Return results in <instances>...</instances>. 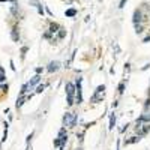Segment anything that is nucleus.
Here are the masks:
<instances>
[{
    "mask_svg": "<svg viewBox=\"0 0 150 150\" xmlns=\"http://www.w3.org/2000/svg\"><path fill=\"white\" fill-rule=\"evenodd\" d=\"M56 35H57V36H54V39H56V41H59V39H63V38L66 36V30H65L63 27H60V29H59V32H57Z\"/></svg>",
    "mask_w": 150,
    "mask_h": 150,
    "instance_id": "ddd939ff",
    "label": "nucleus"
},
{
    "mask_svg": "<svg viewBox=\"0 0 150 150\" xmlns=\"http://www.w3.org/2000/svg\"><path fill=\"white\" fill-rule=\"evenodd\" d=\"M104 93H105V86H98V89L92 98V102H99L104 99Z\"/></svg>",
    "mask_w": 150,
    "mask_h": 150,
    "instance_id": "39448f33",
    "label": "nucleus"
},
{
    "mask_svg": "<svg viewBox=\"0 0 150 150\" xmlns=\"http://www.w3.org/2000/svg\"><path fill=\"white\" fill-rule=\"evenodd\" d=\"M26 53H27V47H23L21 48V57L23 59H24V54H26Z\"/></svg>",
    "mask_w": 150,
    "mask_h": 150,
    "instance_id": "6ab92c4d",
    "label": "nucleus"
},
{
    "mask_svg": "<svg viewBox=\"0 0 150 150\" xmlns=\"http://www.w3.org/2000/svg\"><path fill=\"white\" fill-rule=\"evenodd\" d=\"M143 29H144L143 23H140V24H135V32H137V33H141V32H143Z\"/></svg>",
    "mask_w": 150,
    "mask_h": 150,
    "instance_id": "dca6fc26",
    "label": "nucleus"
},
{
    "mask_svg": "<svg viewBox=\"0 0 150 150\" xmlns=\"http://www.w3.org/2000/svg\"><path fill=\"white\" fill-rule=\"evenodd\" d=\"M0 92H2V95H3V96H5V95H8V92H9V84H8V83H5V84L0 86Z\"/></svg>",
    "mask_w": 150,
    "mask_h": 150,
    "instance_id": "2eb2a0df",
    "label": "nucleus"
},
{
    "mask_svg": "<svg viewBox=\"0 0 150 150\" xmlns=\"http://www.w3.org/2000/svg\"><path fill=\"white\" fill-rule=\"evenodd\" d=\"M41 78H42V77H41V75H39V74H36V75H35V77H33V78H32V80H30V81L27 83V84H29V89H33V87H35L36 84H39V81H41Z\"/></svg>",
    "mask_w": 150,
    "mask_h": 150,
    "instance_id": "9b49d317",
    "label": "nucleus"
},
{
    "mask_svg": "<svg viewBox=\"0 0 150 150\" xmlns=\"http://www.w3.org/2000/svg\"><path fill=\"white\" fill-rule=\"evenodd\" d=\"M30 5H35V8L38 9V14L44 17V8H42V5H41L39 0H30Z\"/></svg>",
    "mask_w": 150,
    "mask_h": 150,
    "instance_id": "9d476101",
    "label": "nucleus"
},
{
    "mask_svg": "<svg viewBox=\"0 0 150 150\" xmlns=\"http://www.w3.org/2000/svg\"><path fill=\"white\" fill-rule=\"evenodd\" d=\"M132 21H134V24H140V23H143V11H141V9H135V11H134Z\"/></svg>",
    "mask_w": 150,
    "mask_h": 150,
    "instance_id": "0eeeda50",
    "label": "nucleus"
},
{
    "mask_svg": "<svg viewBox=\"0 0 150 150\" xmlns=\"http://www.w3.org/2000/svg\"><path fill=\"white\" fill-rule=\"evenodd\" d=\"M44 89H45V84H39V86L36 87V93H42Z\"/></svg>",
    "mask_w": 150,
    "mask_h": 150,
    "instance_id": "a211bd4d",
    "label": "nucleus"
},
{
    "mask_svg": "<svg viewBox=\"0 0 150 150\" xmlns=\"http://www.w3.org/2000/svg\"><path fill=\"white\" fill-rule=\"evenodd\" d=\"M60 27H62V26H60L59 23H54V21H51V23H50V27H48V32H50V33H51V35L54 36V35L59 32V29H60Z\"/></svg>",
    "mask_w": 150,
    "mask_h": 150,
    "instance_id": "1a4fd4ad",
    "label": "nucleus"
},
{
    "mask_svg": "<svg viewBox=\"0 0 150 150\" xmlns=\"http://www.w3.org/2000/svg\"><path fill=\"white\" fill-rule=\"evenodd\" d=\"M123 87H125V83H120V86H119V93H123Z\"/></svg>",
    "mask_w": 150,
    "mask_h": 150,
    "instance_id": "412c9836",
    "label": "nucleus"
},
{
    "mask_svg": "<svg viewBox=\"0 0 150 150\" xmlns=\"http://www.w3.org/2000/svg\"><path fill=\"white\" fill-rule=\"evenodd\" d=\"M126 2H128V0H120V3H119V8L122 9V8H123L125 5H126Z\"/></svg>",
    "mask_w": 150,
    "mask_h": 150,
    "instance_id": "aec40b11",
    "label": "nucleus"
},
{
    "mask_svg": "<svg viewBox=\"0 0 150 150\" xmlns=\"http://www.w3.org/2000/svg\"><path fill=\"white\" fill-rule=\"evenodd\" d=\"M0 2H12L14 3V0H0Z\"/></svg>",
    "mask_w": 150,
    "mask_h": 150,
    "instance_id": "b1692460",
    "label": "nucleus"
},
{
    "mask_svg": "<svg viewBox=\"0 0 150 150\" xmlns=\"http://www.w3.org/2000/svg\"><path fill=\"white\" fill-rule=\"evenodd\" d=\"M81 83L83 80L78 78L77 83H75V104H81L83 102V89H81Z\"/></svg>",
    "mask_w": 150,
    "mask_h": 150,
    "instance_id": "20e7f679",
    "label": "nucleus"
},
{
    "mask_svg": "<svg viewBox=\"0 0 150 150\" xmlns=\"http://www.w3.org/2000/svg\"><path fill=\"white\" fill-rule=\"evenodd\" d=\"M11 14L12 15H14L17 20H18V14H20V6L17 5V3H14V5H12L11 6Z\"/></svg>",
    "mask_w": 150,
    "mask_h": 150,
    "instance_id": "f8f14e48",
    "label": "nucleus"
},
{
    "mask_svg": "<svg viewBox=\"0 0 150 150\" xmlns=\"http://www.w3.org/2000/svg\"><path fill=\"white\" fill-rule=\"evenodd\" d=\"M66 141H68V131H66V128H62V129L59 131V137L54 140V146L62 150V149L65 147Z\"/></svg>",
    "mask_w": 150,
    "mask_h": 150,
    "instance_id": "f03ea898",
    "label": "nucleus"
},
{
    "mask_svg": "<svg viewBox=\"0 0 150 150\" xmlns=\"http://www.w3.org/2000/svg\"><path fill=\"white\" fill-rule=\"evenodd\" d=\"M11 38H12V41L14 42H20V27H18V24H12V27H11Z\"/></svg>",
    "mask_w": 150,
    "mask_h": 150,
    "instance_id": "423d86ee",
    "label": "nucleus"
},
{
    "mask_svg": "<svg viewBox=\"0 0 150 150\" xmlns=\"http://www.w3.org/2000/svg\"><path fill=\"white\" fill-rule=\"evenodd\" d=\"M114 125H116V116L112 114V116H111V119H110V129L114 128Z\"/></svg>",
    "mask_w": 150,
    "mask_h": 150,
    "instance_id": "f3484780",
    "label": "nucleus"
},
{
    "mask_svg": "<svg viewBox=\"0 0 150 150\" xmlns=\"http://www.w3.org/2000/svg\"><path fill=\"white\" fill-rule=\"evenodd\" d=\"M65 15H66L68 18H72V17H75V15H77V9H74V8H71V9H66Z\"/></svg>",
    "mask_w": 150,
    "mask_h": 150,
    "instance_id": "4468645a",
    "label": "nucleus"
},
{
    "mask_svg": "<svg viewBox=\"0 0 150 150\" xmlns=\"http://www.w3.org/2000/svg\"><path fill=\"white\" fill-rule=\"evenodd\" d=\"M150 41V36H147V38H144V39H143V42H149Z\"/></svg>",
    "mask_w": 150,
    "mask_h": 150,
    "instance_id": "5701e85b",
    "label": "nucleus"
},
{
    "mask_svg": "<svg viewBox=\"0 0 150 150\" xmlns=\"http://www.w3.org/2000/svg\"><path fill=\"white\" fill-rule=\"evenodd\" d=\"M9 63H11V69H12V71H15V66H14V62H12V60H11V62H9Z\"/></svg>",
    "mask_w": 150,
    "mask_h": 150,
    "instance_id": "4be33fe9",
    "label": "nucleus"
},
{
    "mask_svg": "<svg viewBox=\"0 0 150 150\" xmlns=\"http://www.w3.org/2000/svg\"><path fill=\"white\" fill-rule=\"evenodd\" d=\"M59 69H60V62H57V60H54V62H50L48 66H47V71H48L50 74L57 72Z\"/></svg>",
    "mask_w": 150,
    "mask_h": 150,
    "instance_id": "6e6552de",
    "label": "nucleus"
},
{
    "mask_svg": "<svg viewBox=\"0 0 150 150\" xmlns=\"http://www.w3.org/2000/svg\"><path fill=\"white\" fill-rule=\"evenodd\" d=\"M65 90H66V102H68V107H72L75 104V84L68 81L66 86H65Z\"/></svg>",
    "mask_w": 150,
    "mask_h": 150,
    "instance_id": "f257e3e1",
    "label": "nucleus"
},
{
    "mask_svg": "<svg viewBox=\"0 0 150 150\" xmlns=\"http://www.w3.org/2000/svg\"><path fill=\"white\" fill-rule=\"evenodd\" d=\"M77 123V114L72 111H68L63 116V128H74Z\"/></svg>",
    "mask_w": 150,
    "mask_h": 150,
    "instance_id": "7ed1b4c3",
    "label": "nucleus"
}]
</instances>
